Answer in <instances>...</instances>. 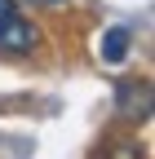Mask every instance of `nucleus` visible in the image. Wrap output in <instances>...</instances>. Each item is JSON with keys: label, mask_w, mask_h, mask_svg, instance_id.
<instances>
[{"label": "nucleus", "mask_w": 155, "mask_h": 159, "mask_svg": "<svg viewBox=\"0 0 155 159\" xmlns=\"http://www.w3.org/2000/svg\"><path fill=\"white\" fill-rule=\"evenodd\" d=\"M40 44V31L31 27V18H22V9L13 0H0V49L5 53H31Z\"/></svg>", "instance_id": "nucleus-1"}, {"label": "nucleus", "mask_w": 155, "mask_h": 159, "mask_svg": "<svg viewBox=\"0 0 155 159\" xmlns=\"http://www.w3.org/2000/svg\"><path fill=\"white\" fill-rule=\"evenodd\" d=\"M129 40H133L129 27H111V31L102 35V44H98L102 62H111V66H115V62H124V57H129Z\"/></svg>", "instance_id": "nucleus-3"}, {"label": "nucleus", "mask_w": 155, "mask_h": 159, "mask_svg": "<svg viewBox=\"0 0 155 159\" xmlns=\"http://www.w3.org/2000/svg\"><path fill=\"white\" fill-rule=\"evenodd\" d=\"M115 111L120 119H151V84L146 80H124V84H115Z\"/></svg>", "instance_id": "nucleus-2"}, {"label": "nucleus", "mask_w": 155, "mask_h": 159, "mask_svg": "<svg viewBox=\"0 0 155 159\" xmlns=\"http://www.w3.org/2000/svg\"><path fill=\"white\" fill-rule=\"evenodd\" d=\"M31 5H62V0H31Z\"/></svg>", "instance_id": "nucleus-4"}]
</instances>
